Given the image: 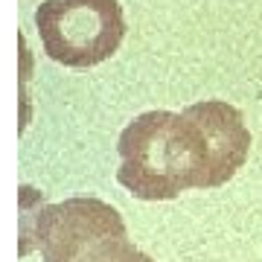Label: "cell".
<instances>
[{
	"label": "cell",
	"instance_id": "cell-1",
	"mask_svg": "<svg viewBox=\"0 0 262 262\" xmlns=\"http://www.w3.org/2000/svg\"><path fill=\"white\" fill-rule=\"evenodd\" d=\"M117 181L143 201H172L184 189H198L195 155L184 117L172 111L134 117L120 134Z\"/></svg>",
	"mask_w": 262,
	"mask_h": 262
},
{
	"label": "cell",
	"instance_id": "cell-2",
	"mask_svg": "<svg viewBox=\"0 0 262 262\" xmlns=\"http://www.w3.org/2000/svg\"><path fill=\"white\" fill-rule=\"evenodd\" d=\"M35 29L53 61L94 67L120 50L125 18L117 0H44L35 9Z\"/></svg>",
	"mask_w": 262,
	"mask_h": 262
},
{
	"label": "cell",
	"instance_id": "cell-3",
	"mask_svg": "<svg viewBox=\"0 0 262 262\" xmlns=\"http://www.w3.org/2000/svg\"><path fill=\"white\" fill-rule=\"evenodd\" d=\"M24 236L35 239L44 262H91L108 242L125 239V222L99 198H67L24 222Z\"/></svg>",
	"mask_w": 262,
	"mask_h": 262
},
{
	"label": "cell",
	"instance_id": "cell-4",
	"mask_svg": "<svg viewBox=\"0 0 262 262\" xmlns=\"http://www.w3.org/2000/svg\"><path fill=\"white\" fill-rule=\"evenodd\" d=\"M181 117L195 155L198 189L227 184L251 155V131L242 114L222 99H204L184 108Z\"/></svg>",
	"mask_w": 262,
	"mask_h": 262
},
{
	"label": "cell",
	"instance_id": "cell-5",
	"mask_svg": "<svg viewBox=\"0 0 262 262\" xmlns=\"http://www.w3.org/2000/svg\"><path fill=\"white\" fill-rule=\"evenodd\" d=\"M91 262H155V259H151L149 253L137 251V248L128 242V236H125V239H114V242H108Z\"/></svg>",
	"mask_w": 262,
	"mask_h": 262
}]
</instances>
